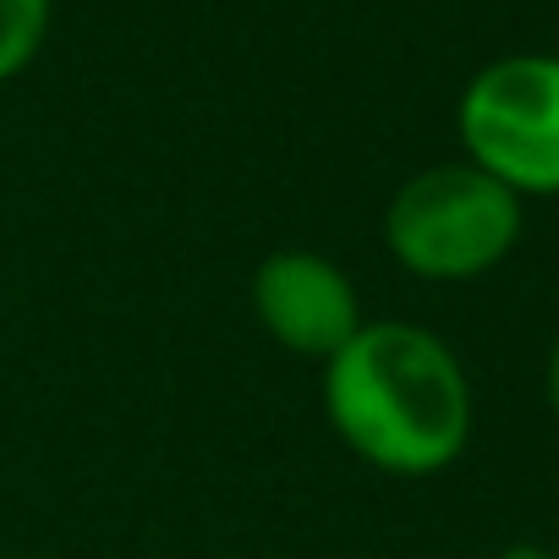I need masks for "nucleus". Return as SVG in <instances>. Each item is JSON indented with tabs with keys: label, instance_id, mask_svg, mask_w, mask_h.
I'll return each mask as SVG.
<instances>
[{
	"label": "nucleus",
	"instance_id": "f257e3e1",
	"mask_svg": "<svg viewBox=\"0 0 559 559\" xmlns=\"http://www.w3.org/2000/svg\"><path fill=\"white\" fill-rule=\"evenodd\" d=\"M330 433L384 477H433L472 444L477 395L455 346L406 319H368L319 379Z\"/></svg>",
	"mask_w": 559,
	"mask_h": 559
},
{
	"label": "nucleus",
	"instance_id": "f03ea898",
	"mask_svg": "<svg viewBox=\"0 0 559 559\" xmlns=\"http://www.w3.org/2000/svg\"><path fill=\"white\" fill-rule=\"evenodd\" d=\"M521 198L466 159L412 170L384 203L390 258L428 286H466L493 274L521 241Z\"/></svg>",
	"mask_w": 559,
	"mask_h": 559
},
{
	"label": "nucleus",
	"instance_id": "7ed1b4c3",
	"mask_svg": "<svg viewBox=\"0 0 559 559\" xmlns=\"http://www.w3.org/2000/svg\"><path fill=\"white\" fill-rule=\"evenodd\" d=\"M461 159L526 198H559V56H499L455 99Z\"/></svg>",
	"mask_w": 559,
	"mask_h": 559
},
{
	"label": "nucleus",
	"instance_id": "20e7f679",
	"mask_svg": "<svg viewBox=\"0 0 559 559\" xmlns=\"http://www.w3.org/2000/svg\"><path fill=\"white\" fill-rule=\"evenodd\" d=\"M252 319L258 330L302 362H330L368 319H362V297L357 280L313 247H274L258 269H252Z\"/></svg>",
	"mask_w": 559,
	"mask_h": 559
},
{
	"label": "nucleus",
	"instance_id": "39448f33",
	"mask_svg": "<svg viewBox=\"0 0 559 559\" xmlns=\"http://www.w3.org/2000/svg\"><path fill=\"white\" fill-rule=\"evenodd\" d=\"M50 34V0H0V83L23 78Z\"/></svg>",
	"mask_w": 559,
	"mask_h": 559
},
{
	"label": "nucleus",
	"instance_id": "423d86ee",
	"mask_svg": "<svg viewBox=\"0 0 559 559\" xmlns=\"http://www.w3.org/2000/svg\"><path fill=\"white\" fill-rule=\"evenodd\" d=\"M543 390H548V412H554V423H559V335H554L548 362H543Z\"/></svg>",
	"mask_w": 559,
	"mask_h": 559
},
{
	"label": "nucleus",
	"instance_id": "0eeeda50",
	"mask_svg": "<svg viewBox=\"0 0 559 559\" xmlns=\"http://www.w3.org/2000/svg\"><path fill=\"white\" fill-rule=\"evenodd\" d=\"M493 559H559V554L543 548V543H510V548H499Z\"/></svg>",
	"mask_w": 559,
	"mask_h": 559
}]
</instances>
